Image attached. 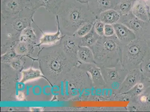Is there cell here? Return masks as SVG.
Returning <instances> with one entry per match:
<instances>
[{
	"label": "cell",
	"instance_id": "cell-1",
	"mask_svg": "<svg viewBox=\"0 0 150 112\" xmlns=\"http://www.w3.org/2000/svg\"><path fill=\"white\" fill-rule=\"evenodd\" d=\"M55 17L61 33L64 35H74L80 26L94 23L97 19L88 4L76 0H64Z\"/></svg>",
	"mask_w": 150,
	"mask_h": 112
},
{
	"label": "cell",
	"instance_id": "cell-2",
	"mask_svg": "<svg viewBox=\"0 0 150 112\" xmlns=\"http://www.w3.org/2000/svg\"><path fill=\"white\" fill-rule=\"evenodd\" d=\"M123 47L114 35L101 37L90 48L93 52L95 63L99 67L114 68L123 67Z\"/></svg>",
	"mask_w": 150,
	"mask_h": 112
},
{
	"label": "cell",
	"instance_id": "cell-3",
	"mask_svg": "<svg viewBox=\"0 0 150 112\" xmlns=\"http://www.w3.org/2000/svg\"><path fill=\"white\" fill-rule=\"evenodd\" d=\"M36 11L31 4L25 7L19 14L1 22L2 35H5L9 39L20 38L22 31L34 23L33 17Z\"/></svg>",
	"mask_w": 150,
	"mask_h": 112
},
{
	"label": "cell",
	"instance_id": "cell-4",
	"mask_svg": "<svg viewBox=\"0 0 150 112\" xmlns=\"http://www.w3.org/2000/svg\"><path fill=\"white\" fill-rule=\"evenodd\" d=\"M149 49L147 42L139 39L124 45L122 63L124 69L129 71L139 68Z\"/></svg>",
	"mask_w": 150,
	"mask_h": 112
},
{
	"label": "cell",
	"instance_id": "cell-5",
	"mask_svg": "<svg viewBox=\"0 0 150 112\" xmlns=\"http://www.w3.org/2000/svg\"><path fill=\"white\" fill-rule=\"evenodd\" d=\"M100 68L106 89L110 90L115 97L129 71L123 67Z\"/></svg>",
	"mask_w": 150,
	"mask_h": 112
},
{
	"label": "cell",
	"instance_id": "cell-6",
	"mask_svg": "<svg viewBox=\"0 0 150 112\" xmlns=\"http://www.w3.org/2000/svg\"><path fill=\"white\" fill-rule=\"evenodd\" d=\"M118 23L125 24L133 31L137 39L144 40L150 27V22L140 20L134 16L131 12L127 15L121 16Z\"/></svg>",
	"mask_w": 150,
	"mask_h": 112
},
{
	"label": "cell",
	"instance_id": "cell-7",
	"mask_svg": "<svg viewBox=\"0 0 150 112\" xmlns=\"http://www.w3.org/2000/svg\"><path fill=\"white\" fill-rule=\"evenodd\" d=\"M30 0H1V22L14 17L28 5Z\"/></svg>",
	"mask_w": 150,
	"mask_h": 112
},
{
	"label": "cell",
	"instance_id": "cell-8",
	"mask_svg": "<svg viewBox=\"0 0 150 112\" xmlns=\"http://www.w3.org/2000/svg\"><path fill=\"white\" fill-rule=\"evenodd\" d=\"M127 108L129 111L150 112V86L129 101Z\"/></svg>",
	"mask_w": 150,
	"mask_h": 112
},
{
	"label": "cell",
	"instance_id": "cell-9",
	"mask_svg": "<svg viewBox=\"0 0 150 112\" xmlns=\"http://www.w3.org/2000/svg\"><path fill=\"white\" fill-rule=\"evenodd\" d=\"M78 67L89 74L95 89H106L105 83L101 72L100 68L95 63H80Z\"/></svg>",
	"mask_w": 150,
	"mask_h": 112
},
{
	"label": "cell",
	"instance_id": "cell-10",
	"mask_svg": "<svg viewBox=\"0 0 150 112\" xmlns=\"http://www.w3.org/2000/svg\"><path fill=\"white\" fill-rule=\"evenodd\" d=\"M61 40V46L67 52L68 57L78 61L77 54L80 46V38L74 35H64Z\"/></svg>",
	"mask_w": 150,
	"mask_h": 112
},
{
	"label": "cell",
	"instance_id": "cell-11",
	"mask_svg": "<svg viewBox=\"0 0 150 112\" xmlns=\"http://www.w3.org/2000/svg\"><path fill=\"white\" fill-rule=\"evenodd\" d=\"M142 77V75L139 68L129 71L116 95L129 91L141 80Z\"/></svg>",
	"mask_w": 150,
	"mask_h": 112
},
{
	"label": "cell",
	"instance_id": "cell-12",
	"mask_svg": "<svg viewBox=\"0 0 150 112\" xmlns=\"http://www.w3.org/2000/svg\"><path fill=\"white\" fill-rule=\"evenodd\" d=\"M150 86V79L143 77L140 81L131 89L125 94L116 96L115 99L129 101L141 94Z\"/></svg>",
	"mask_w": 150,
	"mask_h": 112
},
{
	"label": "cell",
	"instance_id": "cell-13",
	"mask_svg": "<svg viewBox=\"0 0 150 112\" xmlns=\"http://www.w3.org/2000/svg\"><path fill=\"white\" fill-rule=\"evenodd\" d=\"M113 26L115 30V36L123 46L128 44L137 39L133 31L125 24L117 23Z\"/></svg>",
	"mask_w": 150,
	"mask_h": 112
},
{
	"label": "cell",
	"instance_id": "cell-14",
	"mask_svg": "<svg viewBox=\"0 0 150 112\" xmlns=\"http://www.w3.org/2000/svg\"><path fill=\"white\" fill-rule=\"evenodd\" d=\"M87 4L90 10L97 19L101 13L114 9L115 0H89Z\"/></svg>",
	"mask_w": 150,
	"mask_h": 112
},
{
	"label": "cell",
	"instance_id": "cell-15",
	"mask_svg": "<svg viewBox=\"0 0 150 112\" xmlns=\"http://www.w3.org/2000/svg\"><path fill=\"white\" fill-rule=\"evenodd\" d=\"M35 10L43 7L45 9L55 15L57 14L64 0H30Z\"/></svg>",
	"mask_w": 150,
	"mask_h": 112
},
{
	"label": "cell",
	"instance_id": "cell-16",
	"mask_svg": "<svg viewBox=\"0 0 150 112\" xmlns=\"http://www.w3.org/2000/svg\"><path fill=\"white\" fill-rule=\"evenodd\" d=\"M131 13L140 20L150 22V7L144 3L136 0L132 7Z\"/></svg>",
	"mask_w": 150,
	"mask_h": 112
},
{
	"label": "cell",
	"instance_id": "cell-17",
	"mask_svg": "<svg viewBox=\"0 0 150 112\" xmlns=\"http://www.w3.org/2000/svg\"><path fill=\"white\" fill-rule=\"evenodd\" d=\"M121 15L114 9H110L100 13L98 18L100 21L105 24L113 25L119 22Z\"/></svg>",
	"mask_w": 150,
	"mask_h": 112
},
{
	"label": "cell",
	"instance_id": "cell-18",
	"mask_svg": "<svg viewBox=\"0 0 150 112\" xmlns=\"http://www.w3.org/2000/svg\"><path fill=\"white\" fill-rule=\"evenodd\" d=\"M77 57L80 63H94L95 59L92 50L90 47L80 46L78 50Z\"/></svg>",
	"mask_w": 150,
	"mask_h": 112
},
{
	"label": "cell",
	"instance_id": "cell-19",
	"mask_svg": "<svg viewBox=\"0 0 150 112\" xmlns=\"http://www.w3.org/2000/svg\"><path fill=\"white\" fill-rule=\"evenodd\" d=\"M136 0H115L114 9L121 16L129 14Z\"/></svg>",
	"mask_w": 150,
	"mask_h": 112
},
{
	"label": "cell",
	"instance_id": "cell-20",
	"mask_svg": "<svg viewBox=\"0 0 150 112\" xmlns=\"http://www.w3.org/2000/svg\"><path fill=\"white\" fill-rule=\"evenodd\" d=\"M100 38L93 27L92 30L87 35L80 38V46L91 48L95 44Z\"/></svg>",
	"mask_w": 150,
	"mask_h": 112
},
{
	"label": "cell",
	"instance_id": "cell-21",
	"mask_svg": "<svg viewBox=\"0 0 150 112\" xmlns=\"http://www.w3.org/2000/svg\"><path fill=\"white\" fill-rule=\"evenodd\" d=\"M57 25L58 29L56 33L43 34L40 40V45L54 43L61 39L62 37L60 36L61 32L59 26Z\"/></svg>",
	"mask_w": 150,
	"mask_h": 112
},
{
	"label": "cell",
	"instance_id": "cell-22",
	"mask_svg": "<svg viewBox=\"0 0 150 112\" xmlns=\"http://www.w3.org/2000/svg\"><path fill=\"white\" fill-rule=\"evenodd\" d=\"M139 68L143 77L150 79V48Z\"/></svg>",
	"mask_w": 150,
	"mask_h": 112
},
{
	"label": "cell",
	"instance_id": "cell-23",
	"mask_svg": "<svg viewBox=\"0 0 150 112\" xmlns=\"http://www.w3.org/2000/svg\"><path fill=\"white\" fill-rule=\"evenodd\" d=\"M36 40V36L31 26L27 27L20 34V42L26 43H33Z\"/></svg>",
	"mask_w": 150,
	"mask_h": 112
},
{
	"label": "cell",
	"instance_id": "cell-24",
	"mask_svg": "<svg viewBox=\"0 0 150 112\" xmlns=\"http://www.w3.org/2000/svg\"><path fill=\"white\" fill-rule=\"evenodd\" d=\"M61 59L59 57H53L49 60V67L55 73H59L63 68L64 64Z\"/></svg>",
	"mask_w": 150,
	"mask_h": 112
},
{
	"label": "cell",
	"instance_id": "cell-25",
	"mask_svg": "<svg viewBox=\"0 0 150 112\" xmlns=\"http://www.w3.org/2000/svg\"><path fill=\"white\" fill-rule=\"evenodd\" d=\"M94 23H87L80 26L74 35L78 38H81L87 35L92 30Z\"/></svg>",
	"mask_w": 150,
	"mask_h": 112
},
{
	"label": "cell",
	"instance_id": "cell-26",
	"mask_svg": "<svg viewBox=\"0 0 150 112\" xmlns=\"http://www.w3.org/2000/svg\"><path fill=\"white\" fill-rule=\"evenodd\" d=\"M23 76L22 82H25L27 80L40 77V73L39 71L31 69L24 72Z\"/></svg>",
	"mask_w": 150,
	"mask_h": 112
},
{
	"label": "cell",
	"instance_id": "cell-27",
	"mask_svg": "<svg viewBox=\"0 0 150 112\" xmlns=\"http://www.w3.org/2000/svg\"><path fill=\"white\" fill-rule=\"evenodd\" d=\"M105 24L99 19H97L93 24V28L95 32L99 36L101 37L104 35V27Z\"/></svg>",
	"mask_w": 150,
	"mask_h": 112
},
{
	"label": "cell",
	"instance_id": "cell-28",
	"mask_svg": "<svg viewBox=\"0 0 150 112\" xmlns=\"http://www.w3.org/2000/svg\"><path fill=\"white\" fill-rule=\"evenodd\" d=\"M104 36L109 37L115 35V30L113 25L105 24Z\"/></svg>",
	"mask_w": 150,
	"mask_h": 112
},
{
	"label": "cell",
	"instance_id": "cell-29",
	"mask_svg": "<svg viewBox=\"0 0 150 112\" xmlns=\"http://www.w3.org/2000/svg\"><path fill=\"white\" fill-rule=\"evenodd\" d=\"M19 52L21 54L25 53L27 51V43L25 42H21L18 45V47Z\"/></svg>",
	"mask_w": 150,
	"mask_h": 112
},
{
	"label": "cell",
	"instance_id": "cell-30",
	"mask_svg": "<svg viewBox=\"0 0 150 112\" xmlns=\"http://www.w3.org/2000/svg\"><path fill=\"white\" fill-rule=\"evenodd\" d=\"M144 40L147 42L148 45L149 47L150 48V27L148 33H147L146 35Z\"/></svg>",
	"mask_w": 150,
	"mask_h": 112
},
{
	"label": "cell",
	"instance_id": "cell-31",
	"mask_svg": "<svg viewBox=\"0 0 150 112\" xmlns=\"http://www.w3.org/2000/svg\"><path fill=\"white\" fill-rule=\"evenodd\" d=\"M148 5V6L150 7V0H138Z\"/></svg>",
	"mask_w": 150,
	"mask_h": 112
},
{
	"label": "cell",
	"instance_id": "cell-32",
	"mask_svg": "<svg viewBox=\"0 0 150 112\" xmlns=\"http://www.w3.org/2000/svg\"><path fill=\"white\" fill-rule=\"evenodd\" d=\"M76 1L81 3H88L89 0H76Z\"/></svg>",
	"mask_w": 150,
	"mask_h": 112
}]
</instances>
